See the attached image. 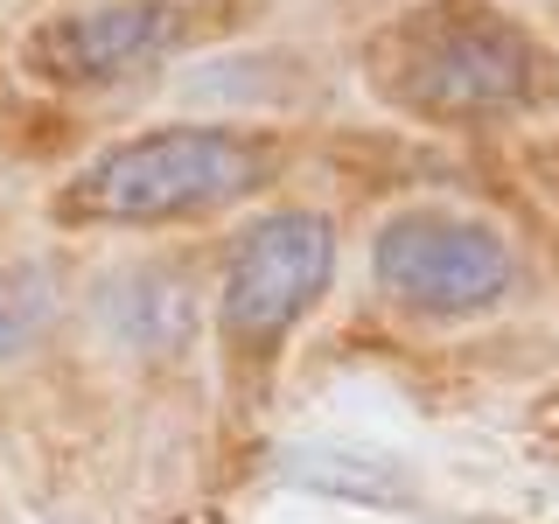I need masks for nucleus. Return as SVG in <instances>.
Here are the masks:
<instances>
[{
  "label": "nucleus",
  "mask_w": 559,
  "mask_h": 524,
  "mask_svg": "<svg viewBox=\"0 0 559 524\" xmlns=\"http://www.w3.org/2000/svg\"><path fill=\"white\" fill-rule=\"evenodd\" d=\"M371 84L433 127H497L559 92V63L489 0H427L378 35Z\"/></svg>",
  "instance_id": "nucleus-1"
},
{
  "label": "nucleus",
  "mask_w": 559,
  "mask_h": 524,
  "mask_svg": "<svg viewBox=\"0 0 559 524\" xmlns=\"http://www.w3.org/2000/svg\"><path fill=\"white\" fill-rule=\"evenodd\" d=\"M266 140L238 127H147L133 140H112L57 189L63 224H105V231H140V224H182L231 210L266 189Z\"/></svg>",
  "instance_id": "nucleus-2"
},
{
  "label": "nucleus",
  "mask_w": 559,
  "mask_h": 524,
  "mask_svg": "<svg viewBox=\"0 0 559 524\" xmlns=\"http://www.w3.org/2000/svg\"><path fill=\"white\" fill-rule=\"evenodd\" d=\"M371 279L384 301L419 322H483L518 301L524 259L476 210L406 203L371 231Z\"/></svg>",
  "instance_id": "nucleus-3"
},
{
  "label": "nucleus",
  "mask_w": 559,
  "mask_h": 524,
  "mask_svg": "<svg viewBox=\"0 0 559 524\" xmlns=\"http://www.w3.org/2000/svg\"><path fill=\"white\" fill-rule=\"evenodd\" d=\"M336 279V224L322 210H259L231 238L217 279V336L245 357H273L322 308Z\"/></svg>",
  "instance_id": "nucleus-4"
},
{
  "label": "nucleus",
  "mask_w": 559,
  "mask_h": 524,
  "mask_svg": "<svg viewBox=\"0 0 559 524\" xmlns=\"http://www.w3.org/2000/svg\"><path fill=\"white\" fill-rule=\"evenodd\" d=\"M189 43V14L168 0H98V8L49 14L28 35V70L63 92H112L162 70Z\"/></svg>",
  "instance_id": "nucleus-5"
},
{
  "label": "nucleus",
  "mask_w": 559,
  "mask_h": 524,
  "mask_svg": "<svg viewBox=\"0 0 559 524\" xmlns=\"http://www.w3.org/2000/svg\"><path fill=\"white\" fill-rule=\"evenodd\" d=\"M98 314H105V336H119L133 357H175L197 329V294L168 266H127L105 279Z\"/></svg>",
  "instance_id": "nucleus-6"
},
{
  "label": "nucleus",
  "mask_w": 559,
  "mask_h": 524,
  "mask_svg": "<svg viewBox=\"0 0 559 524\" xmlns=\"http://www.w3.org/2000/svg\"><path fill=\"white\" fill-rule=\"evenodd\" d=\"M57 314V273L22 259V266H0V357H22V349L49 329Z\"/></svg>",
  "instance_id": "nucleus-7"
}]
</instances>
